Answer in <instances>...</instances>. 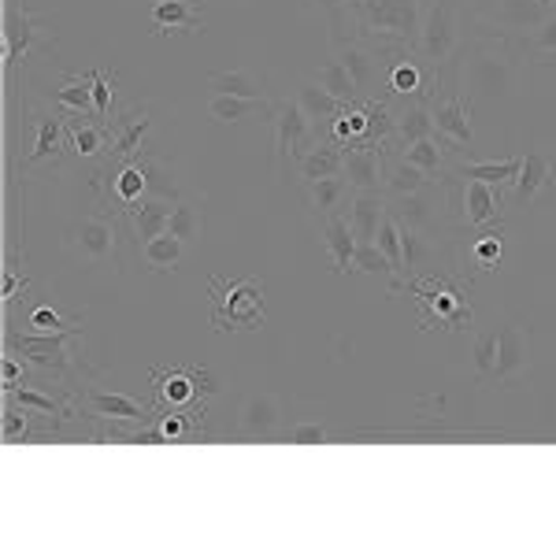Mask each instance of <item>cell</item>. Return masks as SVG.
Wrapping results in <instances>:
<instances>
[{
  "instance_id": "1",
  "label": "cell",
  "mask_w": 556,
  "mask_h": 556,
  "mask_svg": "<svg viewBox=\"0 0 556 556\" xmlns=\"http://www.w3.org/2000/svg\"><path fill=\"white\" fill-rule=\"evenodd\" d=\"M345 15L353 20L356 38L390 60V67L393 60L408 56L416 45L419 0H349Z\"/></svg>"
},
{
  "instance_id": "2",
  "label": "cell",
  "mask_w": 556,
  "mask_h": 556,
  "mask_svg": "<svg viewBox=\"0 0 556 556\" xmlns=\"http://www.w3.org/2000/svg\"><path fill=\"white\" fill-rule=\"evenodd\" d=\"M212 298V327L219 334H241V330H260L267 323L264 308V282L260 278H241V282H223L219 275L208 278Z\"/></svg>"
},
{
  "instance_id": "3",
  "label": "cell",
  "mask_w": 556,
  "mask_h": 556,
  "mask_svg": "<svg viewBox=\"0 0 556 556\" xmlns=\"http://www.w3.org/2000/svg\"><path fill=\"white\" fill-rule=\"evenodd\" d=\"M456 49H460V23L450 0H434L427 8V15L419 20L416 45H412V56L427 67L430 78H442L445 67L453 64Z\"/></svg>"
},
{
  "instance_id": "4",
  "label": "cell",
  "mask_w": 556,
  "mask_h": 556,
  "mask_svg": "<svg viewBox=\"0 0 556 556\" xmlns=\"http://www.w3.org/2000/svg\"><path fill=\"white\" fill-rule=\"evenodd\" d=\"M430 101V115H434V138L442 141L450 152L471 149L475 146V130H471V101L460 97V86L453 78H438Z\"/></svg>"
},
{
  "instance_id": "5",
  "label": "cell",
  "mask_w": 556,
  "mask_h": 556,
  "mask_svg": "<svg viewBox=\"0 0 556 556\" xmlns=\"http://www.w3.org/2000/svg\"><path fill=\"white\" fill-rule=\"evenodd\" d=\"M267 115H271V127H275V167H278V175H286V167L293 172V160L323 138H319L316 123L308 119V112L298 104V97L282 104H271Z\"/></svg>"
},
{
  "instance_id": "6",
  "label": "cell",
  "mask_w": 556,
  "mask_h": 556,
  "mask_svg": "<svg viewBox=\"0 0 556 556\" xmlns=\"http://www.w3.org/2000/svg\"><path fill=\"white\" fill-rule=\"evenodd\" d=\"M34 123V149L26 152L23 167L38 172V167H60L67 146V115L60 108H30Z\"/></svg>"
},
{
  "instance_id": "7",
  "label": "cell",
  "mask_w": 556,
  "mask_h": 556,
  "mask_svg": "<svg viewBox=\"0 0 556 556\" xmlns=\"http://www.w3.org/2000/svg\"><path fill=\"white\" fill-rule=\"evenodd\" d=\"M75 338V330H56V334H12L8 345L12 353H23V364H30L34 371L56 375V379H67L71 371V353L67 342Z\"/></svg>"
},
{
  "instance_id": "8",
  "label": "cell",
  "mask_w": 556,
  "mask_h": 556,
  "mask_svg": "<svg viewBox=\"0 0 556 556\" xmlns=\"http://www.w3.org/2000/svg\"><path fill=\"white\" fill-rule=\"evenodd\" d=\"M67 249L71 256L86 260V264H108L119 253V230H115V219H108L104 212H89L71 227L67 235Z\"/></svg>"
},
{
  "instance_id": "9",
  "label": "cell",
  "mask_w": 556,
  "mask_h": 556,
  "mask_svg": "<svg viewBox=\"0 0 556 556\" xmlns=\"http://www.w3.org/2000/svg\"><path fill=\"white\" fill-rule=\"evenodd\" d=\"M4 41H8V52H4L8 71H15L34 49H38V45L56 41V34L49 30V20H45V15L30 12V8H15L4 23Z\"/></svg>"
},
{
  "instance_id": "10",
  "label": "cell",
  "mask_w": 556,
  "mask_h": 556,
  "mask_svg": "<svg viewBox=\"0 0 556 556\" xmlns=\"http://www.w3.org/2000/svg\"><path fill=\"white\" fill-rule=\"evenodd\" d=\"M108 127H112V152H108V160H134L146 149V138L152 130V108L149 104L127 108V112L112 115Z\"/></svg>"
},
{
  "instance_id": "11",
  "label": "cell",
  "mask_w": 556,
  "mask_h": 556,
  "mask_svg": "<svg viewBox=\"0 0 556 556\" xmlns=\"http://www.w3.org/2000/svg\"><path fill=\"white\" fill-rule=\"evenodd\" d=\"M390 215L401 223V227H412V230H424V235H430V230H434V223L442 219V197H438V182H430L427 190H419V193L393 197Z\"/></svg>"
},
{
  "instance_id": "12",
  "label": "cell",
  "mask_w": 556,
  "mask_h": 556,
  "mask_svg": "<svg viewBox=\"0 0 556 556\" xmlns=\"http://www.w3.org/2000/svg\"><path fill=\"white\" fill-rule=\"evenodd\" d=\"M149 26L156 38H172V34H204V23H201V15H197V0H152Z\"/></svg>"
},
{
  "instance_id": "13",
  "label": "cell",
  "mask_w": 556,
  "mask_h": 556,
  "mask_svg": "<svg viewBox=\"0 0 556 556\" xmlns=\"http://www.w3.org/2000/svg\"><path fill=\"white\" fill-rule=\"evenodd\" d=\"M319 238H323V253L330 256V267H334V275H353L356 249H361V241H356L353 227H349L345 212L330 215V219H319Z\"/></svg>"
},
{
  "instance_id": "14",
  "label": "cell",
  "mask_w": 556,
  "mask_h": 556,
  "mask_svg": "<svg viewBox=\"0 0 556 556\" xmlns=\"http://www.w3.org/2000/svg\"><path fill=\"white\" fill-rule=\"evenodd\" d=\"M67 146L75 156H108L112 152V127L101 115H67Z\"/></svg>"
},
{
  "instance_id": "15",
  "label": "cell",
  "mask_w": 556,
  "mask_h": 556,
  "mask_svg": "<svg viewBox=\"0 0 556 556\" xmlns=\"http://www.w3.org/2000/svg\"><path fill=\"white\" fill-rule=\"evenodd\" d=\"M545 190H556V160L542 149L523 152V167H519V178L513 186L516 204H531Z\"/></svg>"
},
{
  "instance_id": "16",
  "label": "cell",
  "mask_w": 556,
  "mask_h": 556,
  "mask_svg": "<svg viewBox=\"0 0 556 556\" xmlns=\"http://www.w3.org/2000/svg\"><path fill=\"white\" fill-rule=\"evenodd\" d=\"M342 160H345V149L338 146V141L323 138L293 160V175H298L301 186L319 182V178H334V175H342Z\"/></svg>"
},
{
  "instance_id": "17",
  "label": "cell",
  "mask_w": 556,
  "mask_h": 556,
  "mask_svg": "<svg viewBox=\"0 0 556 556\" xmlns=\"http://www.w3.org/2000/svg\"><path fill=\"white\" fill-rule=\"evenodd\" d=\"M531 367V338H527L523 327H501L497 330V371L493 379L497 382H513Z\"/></svg>"
},
{
  "instance_id": "18",
  "label": "cell",
  "mask_w": 556,
  "mask_h": 556,
  "mask_svg": "<svg viewBox=\"0 0 556 556\" xmlns=\"http://www.w3.org/2000/svg\"><path fill=\"white\" fill-rule=\"evenodd\" d=\"M382 167H386V152L382 149H345L342 160V178H349L356 193H375L382 190Z\"/></svg>"
},
{
  "instance_id": "19",
  "label": "cell",
  "mask_w": 556,
  "mask_h": 556,
  "mask_svg": "<svg viewBox=\"0 0 556 556\" xmlns=\"http://www.w3.org/2000/svg\"><path fill=\"white\" fill-rule=\"evenodd\" d=\"M298 104L308 112V119L316 123L319 138H330V127H334V119L342 115V101L338 97H330L327 89H323L316 78H301L298 83Z\"/></svg>"
},
{
  "instance_id": "20",
  "label": "cell",
  "mask_w": 556,
  "mask_h": 556,
  "mask_svg": "<svg viewBox=\"0 0 556 556\" xmlns=\"http://www.w3.org/2000/svg\"><path fill=\"white\" fill-rule=\"evenodd\" d=\"M386 212H390V197H386L382 190L353 193V201H349V208H345V219H349V227H353L356 241H375Z\"/></svg>"
},
{
  "instance_id": "21",
  "label": "cell",
  "mask_w": 556,
  "mask_h": 556,
  "mask_svg": "<svg viewBox=\"0 0 556 556\" xmlns=\"http://www.w3.org/2000/svg\"><path fill=\"white\" fill-rule=\"evenodd\" d=\"M141 164V175H146V193L160 197V201H182V178L164 156H156L149 146L134 156Z\"/></svg>"
},
{
  "instance_id": "22",
  "label": "cell",
  "mask_w": 556,
  "mask_h": 556,
  "mask_svg": "<svg viewBox=\"0 0 556 556\" xmlns=\"http://www.w3.org/2000/svg\"><path fill=\"white\" fill-rule=\"evenodd\" d=\"M83 405L93 419H127V424H146L149 412L146 405H138L127 393H104V390H86Z\"/></svg>"
},
{
  "instance_id": "23",
  "label": "cell",
  "mask_w": 556,
  "mask_h": 556,
  "mask_svg": "<svg viewBox=\"0 0 556 556\" xmlns=\"http://www.w3.org/2000/svg\"><path fill=\"white\" fill-rule=\"evenodd\" d=\"M434 182V178H427L424 172H419L416 164H408L405 156H401L397 149L386 152V167H382V193L390 197H408V193H419L427 190V186Z\"/></svg>"
},
{
  "instance_id": "24",
  "label": "cell",
  "mask_w": 556,
  "mask_h": 556,
  "mask_svg": "<svg viewBox=\"0 0 556 556\" xmlns=\"http://www.w3.org/2000/svg\"><path fill=\"white\" fill-rule=\"evenodd\" d=\"M304 193H308V208L316 219H330V215L345 212L349 201H353V186H349V178L334 175V178H319V182H308L304 186Z\"/></svg>"
},
{
  "instance_id": "25",
  "label": "cell",
  "mask_w": 556,
  "mask_h": 556,
  "mask_svg": "<svg viewBox=\"0 0 556 556\" xmlns=\"http://www.w3.org/2000/svg\"><path fill=\"white\" fill-rule=\"evenodd\" d=\"M434 138V115H430L427 97H416L397 112V127H393V149H408L412 141Z\"/></svg>"
},
{
  "instance_id": "26",
  "label": "cell",
  "mask_w": 556,
  "mask_h": 556,
  "mask_svg": "<svg viewBox=\"0 0 556 556\" xmlns=\"http://www.w3.org/2000/svg\"><path fill=\"white\" fill-rule=\"evenodd\" d=\"M208 86H212V93H230V97H241V101L271 104V97H267V83L249 67L219 71V75L208 78Z\"/></svg>"
},
{
  "instance_id": "27",
  "label": "cell",
  "mask_w": 556,
  "mask_h": 556,
  "mask_svg": "<svg viewBox=\"0 0 556 556\" xmlns=\"http://www.w3.org/2000/svg\"><path fill=\"white\" fill-rule=\"evenodd\" d=\"M172 208H175V201H160V197H141V201L127 212V219H130V227H134V235H138L141 245H146L149 238L164 235L167 219H172Z\"/></svg>"
},
{
  "instance_id": "28",
  "label": "cell",
  "mask_w": 556,
  "mask_h": 556,
  "mask_svg": "<svg viewBox=\"0 0 556 556\" xmlns=\"http://www.w3.org/2000/svg\"><path fill=\"white\" fill-rule=\"evenodd\" d=\"M49 104L60 108L64 115H97V104H93V89H89L86 75H67L60 86H52L49 93Z\"/></svg>"
},
{
  "instance_id": "29",
  "label": "cell",
  "mask_w": 556,
  "mask_h": 556,
  "mask_svg": "<svg viewBox=\"0 0 556 556\" xmlns=\"http://www.w3.org/2000/svg\"><path fill=\"white\" fill-rule=\"evenodd\" d=\"M501 204L493 186L475 182V178H464V223L468 227H490V223L501 219Z\"/></svg>"
},
{
  "instance_id": "30",
  "label": "cell",
  "mask_w": 556,
  "mask_h": 556,
  "mask_svg": "<svg viewBox=\"0 0 556 556\" xmlns=\"http://www.w3.org/2000/svg\"><path fill=\"white\" fill-rule=\"evenodd\" d=\"M397 152L408 160V164H416L427 178H434V182H438V178H445V172H453V167H450V156H453V152L445 149L438 138L412 141L408 149H397ZM445 182H450V178H445Z\"/></svg>"
},
{
  "instance_id": "31",
  "label": "cell",
  "mask_w": 556,
  "mask_h": 556,
  "mask_svg": "<svg viewBox=\"0 0 556 556\" xmlns=\"http://www.w3.org/2000/svg\"><path fill=\"white\" fill-rule=\"evenodd\" d=\"M519 167H523V156H513V160H482V164H456L453 175L460 178H475V182H486V186H516L519 178Z\"/></svg>"
},
{
  "instance_id": "32",
  "label": "cell",
  "mask_w": 556,
  "mask_h": 556,
  "mask_svg": "<svg viewBox=\"0 0 556 556\" xmlns=\"http://www.w3.org/2000/svg\"><path fill=\"white\" fill-rule=\"evenodd\" d=\"M375 245L382 249V256L390 260V267H393L390 290H393V293H401V290H405V249H401V223L393 219L390 212L382 215L379 235H375Z\"/></svg>"
},
{
  "instance_id": "33",
  "label": "cell",
  "mask_w": 556,
  "mask_h": 556,
  "mask_svg": "<svg viewBox=\"0 0 556 556\" xmlns=\"http://www.w3.org/2000/svg\"><path fill=\"white\" fill-rule=\"evenodd\" d=\"M278 419H282V405H278L271 393H256V397H249L245 405H241L238 424L241 430H249V434H271L278 427Z\"/></svg>"
},
{
  "instance_id": "34",
  "label": "cell",
  "mask_w": 556,
  "mask_h": 556,
  "mask_svg": "<svg viewBox=\"0 0 556 556\" xmlns=\"http://www.w3.org/2000/svg\"><path fill=\"white\" fill-rule=\"evenodd\" d=\"M186 253V241L175 238L172 230H164V235L149 238L146 245H141V256H146V267L156 275H172L178 267V260Z\"/></svg>"
},
{
  "instance_id": "35",
  "label": "cell",
  "mask_w": 556,
  "mask_h": 556,
  "mask_svg": "<svg viewBox=\"0 0 556 556\" xmlns=\"http://www.w3.org/2000/svg\"><path fill=\"white\" fill-rule=\"evenodd\" d=\"M312 78H316V83H319L323 89H327L330 97H338V101H342V104H356V101H364L361 89H356V83H353V75H349V67H345L338 56H334V60H327V64H323Z\"/></svg>"
},
{
  "instance_id": "36",
  "label": "cell",
  "mask_w": 556,
  "mask_h": 556,
  "mask_svg": "<svg viewBox=\"0 0 556 556\" xmlns=\"http://www.w3.org/2000/svg\"><path fill=\"white\" fill-rule=\"evenodd\" d=\"M501 260H505V230H486L468 245V264L479 271H497Z\"/></svg>"
},
{
  "instance_id": "37",
  "label": "cell",
  "mask_w": 556,
  "mask_h": 556,
  "mask_svg": "<svg viewBox=\"0 0 556 556\" xmlns=\"http://www.w3.org/2000/svg\"><path fill=\"white\" fill-rule=\"evenodd\" d=\"M167 230H172L175 238H182V241H197L204 235V208L197 201H190V197L175 201L172 219H167Z\"/></svg>"
},
{
  "instance_id": "38",
  "label": "cell",
  "mask_w": 556,
  "mask_h": 556,
  "mask_svg": "<svg viewBox=\"0 0 556 556\" xmlns=\"http://www.w3.org/2000/svg\"><path fill=\"white\" fill-rule=\"evenodd\" d=\"M523 49L531 52L534 64H556V12H549L534 30L523 34Z\"/></svg>"
},
{
  "instance_id": "39",
  "label": "cell",
  "mask_w": 556,
  "mask_h": 556,
  "mask_svg": "<svg viewBox=\"0 0 556 556\" xmlns=\"http://www.w3.org/2000/svg\"><path fill=\"white\" fill-rule=\"evenodd\" d=\"M271 112V104H256V101H241V97H230V93H212V101H208V112H212V119L215 123H241V119H249L253 112Z\"/></svg>"
},
{
  "instance_id": "40",
  "label": "cell",
  "mask_w": 556,
  "mask_h": 556,
  "mask_svg": "<svg viewBox=\"0 0 556 556\" xmlns=\"http://www.w3.org/2000/svg\"><path fill=\"white\" fill-rule=\"evenodd\" d=\"M545 15L549 12H545L538 0H501V20L508 26H516V30H534Z\"/></svg>"
},
{
  "instance_id": "41",
  "label": "cell",
  "mask_w": 556,
  "mask_h": 556,
  "mask_svg": "<svg viewBox=\"0 0 556 556\" xmlns=\"http://www.w3.org/2000/svg\"><path fill=\"white\" fill-rule=\"evenodd\" d=\"M401 249H405V271H408V282H412V275H416L419 267L427 264L430 253H434V245L427 241L424 230L401 227Z\"/></svg>"
},
{
  "instance_id": "42",
  "label": "cell",
  "mask_w": 556,
  "mask_h": 556,
  "mask_svg": "<svg viewBox=\"0 0 556 556\" xmlns=\"http://www.w3.org/2000/svg\"><path fill=\"white\" fill-rule=\"evenodd\" d=\"M12 401L15 405H23V408H30V412H38V416H67V408L60 405V401H52L49 393H41V390H34V386H12Z\"/></svg>"
},
{
  "instance_id": "43",
  "label": "cell",
  "mask_w": 556,
  "mask_h": 556,
  "mask_svg": "<svg viewBox=\"0 0 556 556\" xmlns=\"http://www.w3.org/2000/svg\"><path fill=\"white\" fill-rule=\"evenodd\" d=\"M86 83L89 89H93V104H97V115L101 119H108L112 115V97H115V71H108V67H93V71H86Z\"/></svg>"
},
{
  "instance_id": "44",
  "label": "cell",
  "mask_w": 556,
  "mask_h": 556,
  "mask_svg": "<svg viewBox=\"0 0 556 556\" xmlns=\"http://www.w3.org/2000/svg\"><path fill=\"white\" fill-rule=\"evenodd\" d=\"M353 271H364V275H386L393 282V267L390 260L382 256V249L375 245V241H361V249H356V264Z\"/></svg>"
},
{
  "instance_id": "45",
  "label": "cell",
  "mask_w": 556,
  "mask_h": 556,
  "mask_svg": "<svg viewBox=\"0 0 556 556\" xmlns=\"http://www.w3.org/2000/svg\"><path fill=\"white\" fill-rule=\"evenodd\" d=\"M471 356H475V371H479L482 379H490V375L497 371V330L475 338Z\"/></svg>"
},
{
  "instance_id": "46",
  "label": "cell",
  "mask_w": 556,
  "mask_h": 556,
  "mask_svg": "<svg viewBox=\"0 0 556 556\" xmlns=\"http://www.w3.org/2000/svg\"><path fill=\"white\" fill-rule=\"evenodd\" d=\"M83 319H64L60 312L52 308H34L30 319H26V327L34 330V334H56V330H75Z\"/></svg>"
},
{
  "instance_id": "47",
  "label": "cell",
  "mask_w": 556,
  "mask_h": 556,
  "mask_svg": "<svg viewBox=\"0 0 556 556\" xmlns=\"http://www.w3.org/2000/svg\"><path fill=\"white\" fill-rule=\"evenodd\" d=\"M38 416V412H30V408H8L4 412V438L8 442H26L30 438V419Z\"/></svg>"
},
{
  "instance_id": "48",
  "label": "cell",
  "mask_w": 556,
  "mask_h": 556,
  "mask_svg": "<svg viewBox=\"0 0 556 556\" xmlns=\"http://www.w3.org/2000/svg\"><path fill=\"white\" fill-rule=\"evenodd\" d=\"M193 375H182V371H172V379H167V386H160V393H167L172 397V405H178V401H190L193 397Z\"/></svg>"
},
{
  "instance_id": "49",
  "label": "cell",
  "mask_w": 556,
  "mask_h": 556,
  "mask_svg": "<svg viewBox=\"0 0 556 556\" xmlns=\"http://www.w3.org/2000/svg\"><path fill=\"white\" fill-rule=\"evenodd\" d=\"M290 442L293 445H327L330 434H327V427H319V424H298L290 430Z\"/></svg>"
},
{
  "instance_id": "50",
  "label": "cell",
  "mask_w": 556,
  "mask_h": 556,
  "mask_svg": "<svg viewBox=\"0 0 556 556\" xmlns=\"http://www.w3.org/2000/svg\"><path fill=\"white\" fill-rule=\"evenodd\" d=\"M490 60H493V56H486V52H482V56H479V64L493 71V64H490ZM505 67H508V64H505V60H501V64H497V75H486V78H482V89H505V83H508V78L501 75V71H505Z\"/></svg>"
},
{
  "instance_id": "51",
  "label": "cell",
  "mask_w": 556,
  "mask_h": 556,
  "mask_svg": "<svg viewBox=\"0 0 556 556\" xmlns=\"http://www.w3.org/2000/svg\"><path fill=\"white\" fill-rule=\"evenodd\" d=\"M160 430H164L167 438H178V434H186V419L167 412V416H160Z\"/></svg>"
},
{
  "instance_id": "52",
  "label": "cell",
  "mask_w": 556,
  "mask_h": 556,
  "mask_svg": "<svg viewBox=\"0 0 556 556\" xmlns=\"http://www.w3.org/2000/svg\"><path fill=\"white\" fill-rule=\"evenodd\" d=\"M30 286V278H15V271L4 275V301H15V293L26 290Z\"/></svg>"
},
{
  "instance_id": "53",
  "label": "cell",
  "mask_w": 556,
  "mask_h": 556,
  "mask_svg": "<svg viewBox=\"0 0 556 556\" xmlns=\"http://www.w3.org/2000/svg\"><path fill=\"white\" fill-rule=\"evenodd\" d=\"M323 15H345V4L349 0H312Z\"/></svg>"
},
{
  "instance_id": "54",
  "label": "cell",
  "mask_w": 556,
  "mask_h": 556,
  "mask_svg": "<svg viewBox=\"0 0 556 556\" xmlns=\"http://www.w3.org/2000/svg\"><path fill=\"white\" fill-rule=\"evenodd\" d=\"M4 386L12 390V386H20V364H15V356H8L4 361Z\"/></svg>"
}]
</instances>
